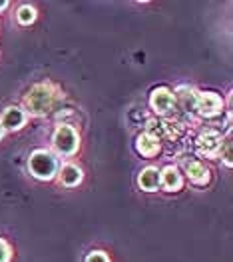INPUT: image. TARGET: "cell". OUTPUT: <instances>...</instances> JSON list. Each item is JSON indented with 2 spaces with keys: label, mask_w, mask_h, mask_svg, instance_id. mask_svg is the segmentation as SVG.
<instances>
[{
  "label": "cell",
  "mask_w": 233,
  "mask_h": 262,
  "mask_svg": "<svg viewBox=\"0 0 233 262\" xmlns=\"http://www.w3.org/2000/svg\"><path fill=\"white\" fill-rule=\"evenodd\" d=\"M58 96H60V92L56 90V86H52V84H36L26 94L24 104H26V108L30 110V114L38 116V114H46L48 110L52 108L56 104Z\"/></svg>",
  "instance_id": "obj_1"
},
{
  "label": "cell",
  "mask_w": 233,
  "mask_h": 262,
  "mask_svg": "<svg viewBox=\"0 0 233 262\" xmlns=\"http://www.w3.org/2000/svg\"><path fill=\"white\" fill-rule=\"evenodd\" d=\"M28 168H30L32 176H36L40 180H50L56 174V158L48 150H36L30 154Z\"/></svg>",
  "instance_id": "obj_2"
},
{
  "label": "cell",
  "mask_w": 233,
  "mask_h": 262,
  "mask_svg": "<svg viewBox=\"0 0 233 262\" xmlns=\"http://www.w3.org/2000/svg\"><path fill=\"white\" fill-rule=\"evenodd\" d=\"M52 142H54V148L60 154H74L78 150L80 138H78V134H76V130H74L72 126L60 124V126L56 128V132H54Z\"/></svg>",
  "instance_id": "obj_3"
},
{
  "label": "cell",
  "mask_w": 233,
  "mask_h": 262,
  "mask_svg": "<svg viewBox=\"0 0 233 262\" xmlns=\"http://www.w3.org/2000/svg\"><path fill=\"white\" fill-rule=\"evenodd\" d=\"M193 108L197 110L201 116L212 118V116H215V114L221 112V108H223V100H221L215 92H199V94H195Z\"/></svg>",
  "instance_id": "obj_4"
},
{
  "label": "cell",
  "mask_w": 233,
  "mask_h": 262,
  "mask_svg": "<svg viewBox=\"0 0 233 262\" xmlns=\"http://www.w3.org/2000/svg\"><path fill=\"white\" fill-rule=\"evenodd\" d=\"M197 152L199 154H205V156H217L219 150H221V136L217 132L213 130H205L199 134L197 142Z\"/></svg>",
  "instance_id": "obj_5"
},
{
  "label": "cell",
  "mask_w": 233,
  "mask_h": 262,
  "mask_svg": "<svg viewBox=\"0 0 233 262\" xmlns=\"http://www.w3.org/2000/svg\"><path fill=\"white\" fill-rule=\"evenodd\" d=\"M149 104H151V108L156 110L158 114H168L173 108V104H175V94L171 90H168V88H156L151 92Z\"/></svg>",
  "instance_id": "obj_6"
},
{
  "label": "cell",
  "mask_w": 233,
  "mask_h": 262,
  "mask_svg": "<svg viewBox=\"0 0 233 262\" xmlns=\"http://www.w3.org/2000/svg\"><path fill=\"white\" fill-rule=\"evenodd\" d=\"M184 170H186V174L190 176V180L193 184H208L210 182V170L199 162V160H184Z\"/></svg>",
  "instance_id": "obj_7"
},
{
  "label": "cell",
  "mask_w": 233,
  "mask_h": 262,
  "mask_svg": "<svg viewBox=\"0 0 233 262\" xmlns=\"http://www.w3.org/2000/svg\"><path fill=\"white\" fill-rule=\"evenodd\" d=\"M138 184H140V188H144V190H148V192L158 190V188L162 186L160 170H158L156 166H148V168H144V170L140 172V176H138Z\"/></svg>",
  "instance_id": "obj_8"
},
{
  "label": "cell",
  "mask_w": 233,
  "mask_h": 262,
  "mask_svg": "<svg viewBox=\"0 0 233 262\" xmlns=\"http://www.w3.org/2000/svg\"><path fill=\"white\" fill-rule=\"evenodd\" d=\"M24 120H26V114L20 108L12 106V108L4 110L2 120H0V126L2 128H8V130H16V128H20L22 124H24Z\"/></svg>",
  "instance_id": "obj_9"
},
{
  "label": "cell",
  "mask_w": 233,
  "mask_h": 262,
  "mask_svg": "<svg viewBox=\"0 0 233 262\" xmlns=\"http://www.w3.org/2000/svg\"><path fill=\"white\" fill-rule=\"evenodd\" d=\"M136 148H138V152L142 154V156H156V154L160 152V140L153 138L148 132H144V134L138 136Z\"/></svg>",
  "instance_id": "obj_10"
},
{
  "label": "cell",
  "mask_w": 233,
  "mask_h": 262,
  "mask_svg": "<svg viewBox=\"0 0 233 262\" xmlns=\"http://www.w3.org/2000/svg\"><path fill=\"white\" fill-rule=\"evenodd\" d=\"M160 180H162V186L166 188V190H179L182 188V174H179V170L175 168V166H168V168H164L162 172H160Z\"/></svg>",
  "instance_id": "obj_11"
},
{
  "label": "cell",
  "mask_w": 233,
  "mask_h": 262,
  "mask_svg": "<svg viewBox=\"0 0 233 262\" xmlns=\"http://www.w3.org/2000/svg\"><path fill=\"white\" fill-rule=\"evenodd\" d=\"M60 180L66 186H76L82 180V170L74 164H64L62 170H60Z\"/></svg>",
  "instance_id": "obj_12"
},
{
  "label": "cell",
  "mask_w": 233,
  "mask_h": 262,
  "mask_svg": "<svg viewBox=\"0 0 233 262\" xmlns=\"http://www.w3.org/2000/svg\"><path fill=\"white\" fill-rule=\"evenodd\" d=\"M36 18V10L32 8V6H20L18 8V22L24 24V26H28V24H32Z\"/></svg>",
  "instance_id": "obj_13"
},
{
  "label": "cell",
  "mask_w": 233,
  "mask_h": 262,
  "mask_svg": "<svg viewBox=\"0 0 233 262\" xmlns=\"http://www.w3.org/2000/svg\"><path fill=\"white\" fill-rule=\"evenodd\" d=\"M86 262H110V260H108V256L104 252L96 250V252H90V254L86 256Z\"/></svg>",
  "instance_id": "obj_14"
},
{
  "label": "cell",
  "mask_w": 233,
  "mask_h": 262,
  "mask_svg": "<svg viewBox=\"0 0 233 262\" xmlns=\"http://www.w3.org/2000/svg\"><path fill=\"white\" fill-rule=\"evenodd\" d=\"M10 258V248H8V244L0 238V262H8Z\"/></svg>",
  "instance_id": "obj_15"
},
{
  "label": "cell",
  "mask_w": 233,
  "mask_h": 262,
  "mask_svg": "<svg viewBox=\"0 0 233 262\" xmlns=\"http://www.w3.org/2000/svg\"><path fill=\"white\" fill-rule=\"evenodd\" d=\"M6 6H8V2H6V0H0V10L6 8Z\"/></svg>",
  "instance_id": "obj_16"
},
{
  "label": "cell",
  "mask_w": 233,
  "mask_h": 262,
  "mask_svg": "<svg viewBox=\"0 0 233 262\" xmlns=\"http://www.w3.org/2000/svg\"><path fill=\"white\" fill-rule=\"evenodd\" d=\"M2 134H4V128H2V126H0V138H2Z\"/></svg>",
  "instance_id": "obj_17"
}]
</instances>
